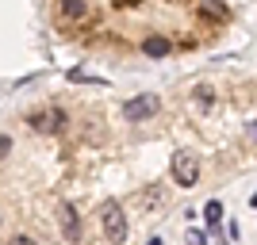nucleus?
I'll use <instances>...</instances> for the list:
<instances>
[{
	"instance_id": "f257e3e1",
	"label": "nucleus",
	"mask_w": 257,
	"mask_h": 245,
	"mask_svg": "<svg viewBox=\"0 0 257 245\" xmlns=\"http://www.w3.org/2000/svg\"><path fill=\"white\" fill-rule=\"evenodd\" d=\"M50 12L73 46L119 62L192 58L234 31L230 0H50Z\"/></svg>"
}]
</instances>
